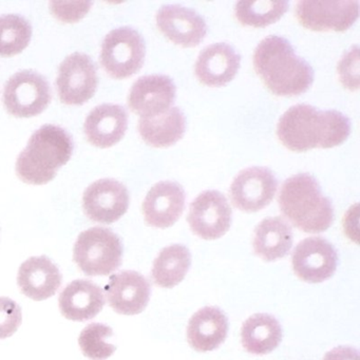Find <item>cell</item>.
Returning a JSON list of instances; mask_svg holds the SVG:
<instances>
[{
	"label": "cell",
	"instance_id": "cell-5",
	"mask_svg": "<svg viewBox=\"0 0 360 360\" xmlns=\"http://www.w3.org/2000/svg\"><path fill=\"white\" fill-rule=\"evenodd\" d=\"M123 259V244L112 231L92 227L83 231L73 248V260L86 276L110 275Z\"/></svg>",
	"mask_w": 360,
	"mask_h": 360
},
{
	"label": "cell",
	"instance_id": "cell-23",
	"mask_svg": "<svg viewBox=\"0 0 360 360\" xmlns=\"http://www.w3.org/2000/svg\"><path fill=\"white\" fill-rule=\"evenodd\" d=\"M292 245V229L280 217L264 219L255 229L252 246L257 256L262 260H279L288 254Z\"/></svg>",
	"mask_w": 360,
	"mask_h": 360
},
{
	"label": "cell",
	"instance_id": "cell-17",
	"mask_svg": "<svg viewBox=\"0 0 360 360\" xmlns=\"http://www.w3.org/2000/svg\"><path fill=\"white\" fill-rule=\"evenodd\" d=\"M184 189L179 183L162 181L147 193L143 203V214L149 226L167 229L182 216L185 208Z\"/></svg>",
	"mask_w": 360,
	"mask_h": 360
},
{
	"label": "cell",
	"instance_id": "cell-12",
	"mask_svg": "<svg viewBox=\"0 0 360 360\" xmlns=\"http://www.w3.org/2000/svg\"><path fill=\"white\" fill-rule=\"evenodd\" d=\"M277 187V180L269 168H246L231 183L229 197L238 210L256 212L273 201Z\"/></svg>",
	"mask_w": 360,
	"mask_h": 360
},
{
	"label": "cell",
	"instance_id": "cell-3",
	"mask_svg": "<svg viewBox=\"0 0 360 360\" xmlns=\"http://www.w3.org/2000/svg\"><path fill=\"white\" fill-rule=\"evenodd\" d=\"M72 153V139L66 130L56 125L43 126L18 155L16 174L27 184H47L68 163Z\"/></svg>",
	"mask_w": 360,
	"mask_h": 360
},
{
	"label": "cell",
	"instance_id": "cell-13",
	"mask_svg": "<svg viewBox=\"0 0 360 360\" xmlns=\"http://www.w3.org/2000/svg\"><path fill=\"white\" fill-rule=\"evenodd\" d=\"M129 193L125 185L112 179L92 183L84 193L83 207L86 216L94 222L111 224L127 212Z\"/></svg>",
	"mask_w": 360,
	"mask_h": 360
},
{
	"label": "cell",
	"instance_id": "cell-22",
	"mask_svg": "<svg viewBox=\"0 0 360 360\" xmlns=\"http://www.w3.org/2000/svg\"><path fill=\"white\" fill-rule=\"evenodd\" d=\"M229 319L219 307H205L193 314L187 326V339L198 352L218 349L227 337Z\"/></svg>",
	"mask_w": 360,
	"mask_h": 360
},
{
	"label": "cell",
	"instance_id": "cell-30",
	"mask_svg": "<svg viewBox=\"0 0 360 360\" xmlns=\"http://www.w3.org/2000/svg\"><path fill=\"white\" fill-rule=\"evenodd\" d=\"M22 322V313L20 305L8 297H0V339L11 337Z\"/></svg>",
	"mask_w": 360,
	"mask_h": 360
},
{
	"label": "cell",
	"instance_id": "cell-28",
	"mask_svg": "<svg viewBox=\"0 0 360 360\" xmlns=\"http://www.w3.org/2000/svg\"><path fill=\"white\" fill-rule=\"evenodd\" d=\"M288 7V1H238L236 18L244 26L264 28L278 22Z\"/></svg>",
	"mask_w": 360,
	"mask_h": 360
},
{
	"label": "cell",
	"instance_id": "cell-16",
	"mask_svg": "<svg viewBox=\"0 0 360 360\" xmlns=\"http://www.w3.org/2000/svg\"><path fill=\"white\" fill-rule=\"evenodd\" d=\"M105 292L113 311L122 315H138L150 300L151 285L138 271H123L111 276Z\"/></svg>",
	"mask_w": 360,
	"mask_h": 360
},
{
	"label": "cell",
	"instance_id": "cell-15",
	"mask_svg": "<svg viewBox=\"0 0 360 360\" xmlns=\"http://www.w3.org/2000/svg\"><path fill=\"white\" fill-rule=\"evenodd\" d=\"M159 30L172 43L184 48H195L205 39L207 26L195 10L180 5L160 8L157 13Z\"/></svg>",
	"mask_w": 360,
	"mask_h": 360
},
{
	"label": "cell",
	"instance_id": "cell-26",
	"mask_svg": "<svg viewBox=\"0 0 360 360\" xmlns=\"http://www.w3.org/2000/svg\"><path fill=\"white\" fill-rule=\"evenodd\" d=\"M191 264L188 248L182 244H174L161 250L153 262V282L160 288H172L183 281Z\"/></svg>",
	"mask_w": 360,
	"mask_h": 360
},
{
	"label": "cell",
	"instance_id": "cell-33",
	"mask_svg": "<svg viewBox=\"0 0 360 360\" xmlns=\"http://www.w3.org/2000/svg\"><path fill=\"white\" fill-rule=\"evenodd\" d=\"M358 349L352 347H337L324 355L323 360H359Z\"/></svg>",
	"mask_w": 360,
	"mask_h": 360
},
{
	"label": "cell",
	"instance_id": "cell-18",
	"mask_svg": "<svg viewBox=\"0 0 360 360\" xmlns=\"http://www.w3.org/2000/svg\"><path fill=\"white\" fill-rule=\"evenodd\" d=\"M241 56L229 44L219 43L202 50L195 63L198 79L210 87H222L237 75Z\"/></svg>",
	"mask_w": 360,
	"mask_h": 360
},
{
	"label": "cell",
	"instance_id": "cell-10",
	"mask_svg": "<svg viewBox=\"0 0 360 360\" xmlns=\"http://www.w3.org/2000/svg\"><path fill=\"white\" fill-rule=\"evenodd\" d=\"M187 221L198 237L204 240L219 239L231 229V208L220 191H206L191 204Z\"/></svg>",
	"mask_w": 360,
	"mask_h": 360
},
{
	"label": "cell",
	"instance_id": "cell-32",
	"mask_svg": "<svg viewBox=\"0 0 360 360\" xmlns=\"http://www.w3.org/2000/svg\"><path fill=\"white\" fill-rule=\"evenodd\" d=\"M92 3H60L51 1L50 11L64 22H79L89 12Z\"/></svg>",
	"mask_w": 360,
	"mask_h": 360
},
{
	"label": "cell",
	"instance_id": "cell-2",
	"mask_svg": "<svg viewBox=\"0 0 360 360\" xmlns=\"http://www.w3.org/2000/svg\"><path fill=\"white\" fill-rule=\"evenodd\" d=\"M254 67L266 87L278 96H300L314 82L313 68L296 56L290 41L275 35L257 46Z\"/></svg>",
	"mask_w": 360,
	"mask_h": 360
},
{
	"label": "cell",
	"instance_id": "cell-6",
	"mask_svg": "<svg viewBox=\"0 0 360 360\" xmlns=\"http://www.w3.org/2000/svg\"><path fill=\"white\" fill-rule=\"evenodd\" d=\"M145 54L146 47L142 35L129 27H122L105 37L100 62L113 79H128L142 68Z\"/></svg>",
	"mask_w": 360,
	"mask_h": 360
},
{
	"label": "cell",
	"instance_id": "cell-20",
	"mask_svg": "<svg viewBox=\"0 0 360 360\" xmlns=\"http://www.w3.org/2000/svg\"><path fill=\"white\" fill-rule=\"evenodd\" d=\"M60 269L48 257H32L20 265L18 283L22 294L35 301L54 296L62 285Z\"/></svg>",
	"mask_w": 360,
	"mask_h": 360
},
{
	"label": "cell",
	"instance_id": "cell-8",
	"mask_svg": "<svg viewBox=\"0 0 360 360\" xmlns=\"http://www.w3.org/2000/svg\"><path fill=\"white\" fill-rule=\"evenodd\" d=\"M98 77L96 65L87 54H71L58 69L56 88L60 102L72 106L91 100L98 88Z\"/></svg>",
	"mask_w": 360,
	"mask_h": 360
},
{
	"label": "cell",
	"instance_id": "cell-21",
	"mask_svg": "<svg viewBox=\"0 0 360 360\" xmlns=\"http://www.w3.org/2000/svg\"><path fill=\"white\" fill-rule=\"evenodd\" d=\"M58 305L67 319L88 321L94 319L104 307V292L90 280H75L60 292Z\"/></svg>",
	"mask_w": 360,
	"mask_h": 360
},
{
	"label": "cell",
	"instance_id": "cell-27",
	"mask_svg": "<svg viewBox=\"0 0 360 360\" xmlns=\"http://www.w3.org/2000/svg\"><path fill=\"white\" fill-rule=\"evenodd\" d=\"M32 37V27L22 16H0V56L10 58L22 53Z\"/></svg>",
	"mask_w": 360,
	"mask_h": 360
},
{
	"label": "cell",
	"instance_id": "cell-14",
	"mask_svg": "<svg viewBox=\"0 0 360 360\" xmlns=\"http://www.w3.org/2000/svg\"><path fill=\"white\" fill-rule=\"evenodd\" d=\"M176 88L166 75H145L132 85L128 105L141 119L158 117L169 110L176 98Z\"/></svg>",
	"mask_w": 360,
	"mask_h": 360
},
{
	"label": "cell",
	"instance_id": "cell-7",
	"mask_svg": "<svg viewBox=\"0 0 360 360\" xmlns=\"http://www.w3.org/2000/svg\"><path fill=\"white\" fill-rule=\"evenodd\" d=\"M3 101L6 110L13 117H37L51 102L49 83L35 71H20L6 83Z\"/></svg>",
	"mask_w": 360,
	"mask_h": 360
},
{
	"label": "cell",
	"instance_id": "cell-4",
	"mask_svg": "<svg viewBox=\"0 0 360 360\" xmlns=\"http://www.w3.org/2000/svg\"><path fill=\"white\" fill-rule=\"evenodd\" d=\"M282 214L304 233H323L334 221V208L324 197L316 179L309 174L290 176L279 193Z\"/></svg>",
	"mask_w": 360,
	"mask_h": 360
},
{
	"label": "cell",
	"instance_id": "cell-24",
	"mask_svg": "<svg viewBox=\"0 0 360 360\" xmlns=\"http://www.w3.org/2000/svg\"><path fill=\"white\" fill-rule=\"evenodd\" d=\"M185 130L186 119L178 107H172L158 117L139 121V132L143 140L157 148L176 144L184 136Z\"/></svg>",
	"mask_w": 360,
	"mask_h": 360
},
{
	"label": "cell",
	"instance_id": "cell-9",
	"mask_svg": "<svg viewBox=\"0 0 360 360\" xmlns=\"http://www.w3.org/2000/svg\"><path fill=\"white\" fill-rule=\"evenodd\" d=\"M299 22L313 31L349 30L359 15V1L303 0L296 5Z\"/></svg>",
	"mask_w": 360,
	"mask_h": 360
},
{
	"label": "cell",
	"instance_id": "cell-11",
	"mask_svg": "<svg viewBox=\"0 0 360 360\" xmlns=\"http://www.w3.org/2000/svg\"><path fill=\"white\" fill-rule=\"evenodd\" d=\"M337 263L338 256L334 246L320 237L302 240L292 256L294 273L309 283H321L330 279L336 271Z\"/></svg>",
	"mask_w": 360,
	"mask_h": 360
},
{
	"label": "cell",
	"instance_id": "cell-19",
	"mask_svg": "<svg viewBox=\"0 0 360 360\" xmlns=\"http://www.w3.org/2000/svg\"><path fill=\"white\" fill-rule=\"evenodd\" d=\"M127 126L128 115L123 106L104 104L89 113L84 131L88 142L98 148H109L124 138Z\"/></svg>",
	"mask_w": 360,
	"mask_h": 360
},
{
	"label": "cell",
	"instance_id": "cell-25",
	"mask_svg": "<svg viewBox=\"0 0 360 360\" xmlns=\"http://www.w3.org/2000/svg\"><path fill=\"white\" fill-rule=\"evenodd\" d=\"M282 328L274 316L260 313L250 316L241 328L242 345L248 353L266 355L281 342Z\"/></svg>",
	"mask_w": 360,
	"mask_h": 360
},
{
	"label": "cell",
	"instance_id": "cell-31",
	"mask_svg": "<svg viewBox=\"0 0 360 360\" xmlns=\"http://www.w3.org/2000/svg\"><path fill=\"white\" fill-rule=\"evenodd\" d=\"M338 75L341 83L347 89H359V48H352L345 54L338 65Z\"/></svg>",
	"mask_w": 360,
	"mask_h": 360
},
{
	"label": "cell",
	"instance_id": "cell-29",
	"mask_svg": "<svg viewBox=\"0 0 360 360\" xmlns=\"http://www.w3.org/2000/svg\"><path fill=\"white\" fill-rule=\"evenodd\" d=\"M113 336L112 328L106 324L90 323L82 330L79 343L86 357L91 360H105L115 353L117 347L107 339Z\"/></svg>",
	"mask_w": 360,
	"mask_h": 360
},
{
	"label": "cell",
	"instance_id": "cell-1",
	"mask_svg": "<svg viewBox=\"0 0 360 360\" xmlns=\"http://www.w3.org/2000/svg\"><path fill=\"white\" fill-rule=\"evenodd\" d=\"M351 134V122L336 110H318L309 105L288 109L277 125L280 142L292 151L332 148L342 144Z\"/></svg>",
	"mask_w": 360,
	"mask_h": 360
}]
</instances>
